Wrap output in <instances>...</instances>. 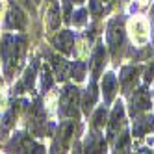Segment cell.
I'll return each mask as SVG.
<instances>
[{
  "instance_id": "obj_17",
  "label": "cell",
  "mask_w": 154,
  "mask_h": 154,
  "mask_svg": "<svg viewBox=\"0 0 154 154\" xmlns=\"http://www.w3.org/2000/svg\"><path fill=\"white\" fill-rule=\"evenodd\" d=\"M0 15H2V0H0Z\"/></svg>"
},
{
  "instance_id": "obj_13",
  "label": "cell",
  "mask_w": 154,
  "mask_h": 154,
  "mask_svg": "<svg viewBox=\"0 0 154 154\" xmlns=\"http://www.w3.org/2000/svg\"><path fill=\"white\" fill-rule=\"evenodd\" d=\"M128 141H130L128 134H123L121 141H117V150H121V152H126V149H128Z\"/></svg>"
},
{
  "instance_id": "obj_16",
  "label": "cell",
  "mask_w": 154,
  "mask_h": 154,
  "mask_svg": "<svg viewBox=\"0 0 154 154\" xmlns=\"http://www.w3.org/2000/svg\"><path fill=\"white\" fill-rule=\"evenodd\" d=\"M89 2H91V9H93V13L97 15L98 11H100V4H98L97 0H89Z\"/></svg>"
},
{
  "instance_id": "obj_8",
  "label": "cell",
  "mask_w": 154,
  "mask_h": 154,
  "mask_svg": "<svg viewBox=\"0 0 154 154\" xmlns=\"http://www.w3.org/2000/svg\"><path fill=\"white\" fill-rule=\"evenodd\" d=\"M95 100H97V85H95V84H91V85L85 89L84 102H82V104H84V112H85V113H89L91 109H93Z\"/></svg>"
},
{
  "instance_id": "obj_7",
  "label": "cell",
  "mask_w": 154,
  "mask_h": 154,
  "mask_svg": "<svg viewBox=\"0 0 154 154\" xmlns=\"http://www.w3.org/2000/svg\"><path fill=\"white\" fill-rule=\"evenodd\" d=\"M104 63H106V52H104V47H98L93 54V74H95V78L98 74H100L102 67H104Z\"/></svg>"
},
{
  "instance_id": "obj_10",
  "label": "cell",
  "mask_w": 154,
  "mask_h": 154,
  "mask_svg": "<svg viewBox=\"0 0 154 154\" xmlns=\"http://www.w3.org/2000/svg\"><path fill=\"white\" fill-rule=\"evenodd\" d=\"M56 45L63 52H69L71 47H72V34L71 32H61V34L58 35V39H56Z\"/></svg>"
},
{
  "instance_id": "obj_6",
  "label": "cell",
  "mask_w": 154,
  "mask_h": 154,
  "mask_svg": "<svg viewBox=\"0 0 154 154\" xmlns=\"http://www.w3.org/2000/svg\"><path fill=\"white\" fill-rule=\"evenodd\" d=\"M123 119H125V112H123V104H117L113 113H112V123H109V137H113V134L123 126Z\"/></svg>"
},
{
  "instance_id": "obj_12",
  "label": "cell",
  "mask_w": 154,
  "mask_h": 154,
  "mask_svg": "<svg viewBox=\"0 0 154 154\" xmlns=\"http://www.w3.org/2000/svg\"><path fill=\"white\" fill-rule=\"evenodd\" d=\"M104 123H106V108H100L93 117V125L97 128H100V126H104Z\"/></svg>"
},
{
  "instance_id": "obj_9",
  "label": "cell",
  "mask_w": 154,
  "mask_h": 154,
  "mask_svg": "<svg viewBox=\"0 0 154 154\" xmlns=\"http://www.w3.org/2000/svg\"><path fill=\"white\" fill-rule=\"evenodd\" d=\"M130 26H132V37H134L137 43H145V39H147V28H145V24L139 23V20H134Z\"/></svg>"
},
{
  "instance_id": "obj_5",
  "label": "cell",
  "mask_w": 154,
  "mask_h": 154,
  "mask_svg": "<svg viewBox=\"0 0 154 154\" xmlns=\"http://www.w3.org/2000/svg\"><path fill=\"white\" fill-rule=\"evenodd\" d=\"M115 89H117V82H115V76L112 72H108L102 80V93H104V102H112L113 97H115Z\"/></svg>"
},
{
  "instance_id": "obj_11",
  "label": "cell",
  "mask_w": 154,
  "mask_h": 154,
  "mask_svg": "<svg viewBox=\"0 0 154 154\" xmlns=\"http://www.w3.org/2000/svg\"><path fill=\"white\" fill-rule=\"evenodd\" d=\"M58 24H60V9H58V6H52L48 11V26L56 28Z\"/></svg>"
},
{
  "instance_id": "obj_1",
  "label": "cell",
  "mask_w": 154,
  "mask_h": 154,
  "mask_svg": "<svg viewBox=\"0 0 154 154\" xmlns=\"http://www.w3.org/2000/svg\"><path fill=\"white\" fill-rule=\"evenodd\" d=\"M130 113L132 115H137L141 112H147V109L150 108V95L147 89H137L134 91V97H132L130 100Z\"/></svg>"
},
{
  "instance_id": "obj_14",
  "label": "cell",
  "mask_w": 154,
  "mask_h": 154,
  "mask_svg": "<svg viewBox=\"0 0 154 154\" xmlns=\"http://www.w3.org/2000/svg\"><path fill=\"white\" fill-rule=\"evenodd\" d=\"M72 74L76 76V80H82L84 78V65L82 63H76V67L72 69Z\"/></svg>"
},
{
  "instance_id": "obj_3",
  "label": "cell",
  "mask_w": 154,
  "mask_h": 154,
  "mask_svg": "<svg viewBox=\"0 0 154 154\" xmlns=\"http://www.w3.org/2000/svg\"><path fill=\"white\" fill-rule=\"evenodd\" d=\"M108 43L112 47L113 52H117L119 45L123 43V26H121L119 20H112L108 26Z\"/></svg>"
},
{
  "instance_id": "obj_4",
  "label": "cell",
  "mask_w": 154,
  "mask_h": 154,
  "mask_svg": "<svg viewBox=\"0 0 154 154\" xmlns=\"http://www.w3.org/2000/svg\"><path fill=\"white\" fill-rule=\"evenodd\" d=\"M137 74H139V71H137L136 67H125V69H123V72H121V84H123L125 93H128L132 87L136 85Z\"/></svg>"
},
{
  "instance_id": "obj_2",
  "label": "cell",
  "mask_w": 154,
  "mask_h": 154,
  "mask_svg": "<svg viewBox=\"0 0 154 154\" xmlns=\"http://www.w3.org/2000/svg\"><path fill=\"white\" fill-rule=\"evenodd\" d=\"M76 87H67L61 95V113L76 117V98H78Z\"/></svg>"
},
{
  "instance_id": "obj_15",
  "label": "cell",
  "mask_w": 154,
  "mask_h": 154,
  "mask_svg": "<svg viewBox=\"0 0 154 154\" xmlns=\"http://www.w3.org/2000/svg\"><path fill=\"white\" fill-rule=\"evenodd\" d=\"M74 17H76V19H74V24H84V20H85V11H78Z\"/></svg>"
}]
</instances>
